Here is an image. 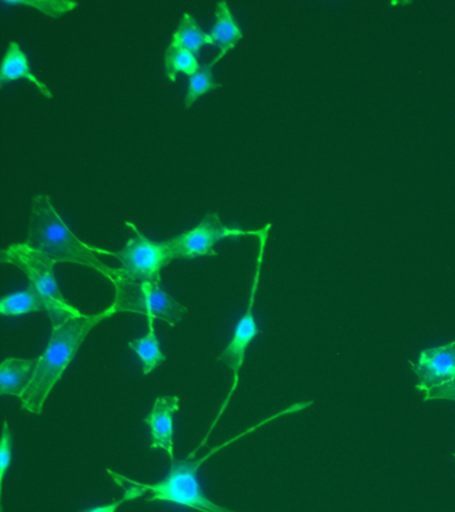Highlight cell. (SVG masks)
Masks as SVG:
<instances>
[{
	"label": "cell",
	"mask_w": 455,
	"mask_h": 512,
	"mask_svg": "<svg viewBox=\"0 0 455 512\" xmlns=\"http://www.w3.org/2000/svg\"><path fill=\"white\" fill-rule=\"evenodd\" d=\"M238 438L229 440V442L222 444L203 458L194 460L187 458L185 460H175L171 463L169 474L161 482L155 484L138 483L143 494L150 492L151 496L146 502H169L179 504V506L193 508L199 512H235L229 508L219 506L211 502L203 492L201 483L198 480V471L202 464L210 458L211 455L221 450V448L229 446L230 443L235 442Z\"/></svg>",
	"instance_id": "4"
},
{
	"label": "cell",
	"mask_w": 455,
	"mask_h": 512,
	"mask_svg": "<svg viewBox=\"0 0 455 512\" xmlns=\"http://www.w3.org/2000/svg\"><path fill=\"white\" fill-rule=\"evenodd\" d=\"M115 300L113 306L117 312H133L147 316V319H159L177 326L186 318L187 308L178 303L162 287V279H125L118 278L113 283Z\"/></svg>",
	"instance_id": "5"
},
{
	"label": "cell",
	"mask_w": 455,
	"mask_h": 512,
	"mask_svg": "<svg viewBox=\"0 0 455 512\" xmlns=\"http://www.w3.org/2000/svg\"><path fill=\"white\" fill-rule=\"evenodd\" d=\"M129 347L141 360L143 375L151 374L166 360L161 342L155 334L154 319H149V332L143 338L130 340Z\"/></svg>",
	"instance_id": "14"
},
{
	"label": "cell",
	"mask_w": 455,
	"mask_h": 512,
	"mask_svg": "<svg viewBox=\"0 0 455 512\" xmlns=\"http://www.w3.org/2000/svg\"><path fill=\"white\" fill-rule=\"evenodd\" d=\"M11 6H31L38 8L39 11L45 12L46 15L59 18V16L73 11L78 3L75 2H49V0H39V2H5Z\"/></svg>",
	"instance_id": "19"
},
{
	"label": "cell",
	"mask_w": 455,
	"mask_h": 512,
	"mask_svg": "<svg viewBox=\"0 0 455 512\" xmlns=\"http://www.w3.org/2000/svg\"><path fill=\"white\" fill-rule=\"evenodd\" d=\"M209 38L211 46L221 50V54L218 55L219 59L233 50L239 40L243 38L241 28H239L237 20H235L233 12L230 11L229 4L226 2L217 3L215 24L211 28Z\"/></svg>",
	"instance_id": "13"
},
{
	"label": "cell",
	"mask_w": 455,
	"mask_h": 512,
	"mask_svg": "<svg viewBox=\"0 0 455 512\" xmlns=\"http://www.w3.org/2000/svg\"><path fill=\"white\" fill-rule=\"evenodd\" d=\"M433 399L455 400V378L449 383L442 384V386L431 388V390L425 391L423 400L426 402V400Z\"/></svg>",
	"instance_id": "21"
},
{
	"label": "cell",
	"mask_w": 455,
	"mask_h": 512,
	"mask_svg": "<svg viewBox=\"0 0 455 512\" xmlns=\"http://www.w3.org/2000/svg\"><path fill=\"white\" fill-rule=\"evenodd\" d=\"M171 42L177 43L197 55L203 46L210 44V38L209 34H205L199 27L193 16L185 14L179 23L178 30L174 32Z\"/></svg>",
	"instance_id": "17"
},
{
	"label": "cell",
	"mask_w": 455,
	"mask_h": 512,
	"mask_svg": "<svg viewBox=\"0 0 455 512\" xmlns=\"http://www.w3.org/2000/svg\"><path fill=\"white\" fill-rule=\"evenodd\" d=\"M38 367V358H9L0 363V394L18 396L29 390Z\"/></svg>",
	"instance_id": "11"
},
{
	"label": "cell",
	"mask_w": 455,
	"mask_h": 512,
	"mask_svg": "<svg viewBox=\"0 0 455 512\" xmlns=\"http://www.w3.org/2000/svg\"><path fill=\"white\" fill-rule=\"evenodd\" d=\"M13 458V435L9 423H3L2 440H0V479L5 480Z\"/></svg>",
	"instance_id": "20"
},
{
	"label": "cell",
	"mask_w": 455,
	"mask_h": 512,
	"mask_svg": "<svg viewBox=\"0 0 455 512\" xmlns=\"http://www.w3.org/2000/svg\"><path fill=\"white\" fill-rule=\"evenodd\" d=\"M454 458H455V455H454Z\"/></svg>",
	"instance_id": "23"
},
{
	"label": "cell",
	"mask_w": 455,
	"mask_h": 512,
	"mask_svg": "<svg viewBox=\"0 0 455 512\" xmlns=\"http://www.w3.org/2000/svg\"><path fill=\"white\" fill-rule=\"evenodd\" d=\"M415 374L418 375V390H431L455 378V342L441 347H431L423 350L418 363H411Z\"/></svg>",
	"instance_id": "9"
},
{
	"label": "cell",
	"mask_w": 455,
	"mask_h": 512,
	"mask_svg": "<svg viewBox=\"0 0 455 512\" xmlns=\"http://www.w3.org/2000/svg\"><path fill=\"white\" fill-rule=\"evenodd\" d=\"M0 260L2 263L13 264L25 272L30 287H33L45 302L46 314L49 315L53 328L61 327L71 319L82 316L78 308L67 302L58 286L54 275L58 262L54 259L27 247L25 243H15L2 250Z\"/></svg>",
	"instance_id": "3"
},
{
	"label": "cell",
	"mask_w": 455,
	"mask_h": 512,
	"mask_svg": "<svg viewBox=\"0 0 455 512\" xmlns=\"http://www.w3.org/2000/svg\"><path fill=\"white\" fill-rule=\"evenodd\" d=\"M219 60L221 59L217 56V58L211 60L210 63L199 67L198 71L190 76L189 90H187L185 99L186 108L193 106L202 95L219 87V83L215 82L213 71H211V68H213L214 64L218 63Z\"/></svg>",
	"instance_id": "18"
},
{
	"label": "cell",
	"mask_w": 455,
	"mask_h": 512,
	"mask_svg": "<svg viewBox=\"0 0 455 512\" xmlns=\"http://www.w3.org/2000/svg\"><path fill=\"white\" fill-rule=\"evenodd\" d=\"M117 314L113 304L95 315H82L58 328H53L46 350L38 358V367L29 390L22 396V408L31 414H41L55 384L73 362L86 336L103 320Z\"/></svg>",
	"instance_id": "2"
},
{
	"label": "cell",
	"mask_w": 455,
	"mask_h": 512,
	"mask_svg": "<svg viewBox=\"0 0 455 512\" xmlns=\"http://www.w3.org/2000/svg\"><path fill=\"white\" fill-rule=\"evenodd\" d=\"M137 499L133 492L123 491V498L119 500H114L113 503L107 504V506L94 507L90 508V510L82 511V512H117L118 508L122 506L123 503L130 502V500Z\"/></svg>",
	"instance_id": "22"
},
{
	"label": "cell",
	"mask_w": 455,
	"mask_h": 512,
	"mask_svg": "<svg viewBox=\"0 0 455 512\" xmlns=\"http://www.w3.org/2000/svg\"><path fill=\"white\" fill-rule=\"evenodd\" d=\"M165 67L167 79L175 82L178 72H185L186 75L191 76L201 66H199L197 56L193 52L171 42L165 54Z\"/></svg>",
	"instance_id": "16"
},
{
	"label": "cell",
	"mask_w": 455,
	"mask_h": 512,
	"mask_svg": "<svg viewBox=\"0 0 455 512\" xmlns=\"http://www.w3.org/2000/svg\"><path fill=\"white\" fill-rule=\"evenodd\" d=\"M263 228L257 231L239 230L227 227L217 212H209L193 230L169 240L171 255L175 259H195L201 256H218L215 244L223 239H239L242 236H261Z\"/></svg>",
	"instance_id": "8"
},
{
	"label": "cell",
	"mask_w": 455,
	"mask_h": 512,
	"mask_svg": "<svg viewBox=\"0 0 455 512\" xmlns=\"http://www.w3.org/2000/svg\"><path fill=\"white\" fill-rule=\"evenodd\" d=\"M270 228L271 223H267L266 226L263 227L262 235L259 236L257 268H255L254 282L253 287H251L249 306H247L246 314L239 319L237 327H235L233 339H231L229 346H227L225 350L221 352V355H219V360H221L222 363H225L226 366L231 368V371L234 372L233 387H231L229 395H227V399L225 400V403H223L217 419H215L214 423L211 424L210 430L206 434V438L203 439V442L199 444V447L193 452V454H191V456L197 454L199 448L206 446L207 440L210 439L211 432H213L214 427L217 426L218 420L221 419L223 412H225L227 406H229L231 396H233L234 391L237 390L239 371H241L243 362H245L247 348H249L251 342H253V340L259 335L257 320H255L254 316V302L259 286V278H261L263 254H265V247L267 238H269Z\"/></svg>",
	"instance_id": "6"
},
{
	"label": "cell",
	"mask_w": 455,
	"mask_h": 512,
	"mask_svg": "<svg viewBox=\"0 0 455 512\" xmlns=\"http://www.w3.org/2000/svg\"><path fill=\"white\" fill-rule=\"evenodd\" d=\"M179 410V398L175 395L159 396L155 400L150 414L146 416L145 423L151 435V450H165L169 454L171 463L174 458V415Z\"/></svg>",
	"instance_id": "10"
},
{
	"label": "cell",
	"mask_w": 455,
	"mask_h": 512,
	"mask_svg": "<svg viewBox=\"0 0 455 512\" xmlns=\"http://www.w3.org/2000/svg\"><path fill=\"white\" fill-rule=\"evenodd\" d=\"M126 226L134 231V236L126 243L121 251H110L121 263L119 278L158 280L161 278L163 267L173 262L169 240L166 242H153L147 239L133 223L126 222Z\"/></svg>",
	"instance_id": "7"
},
{
	"label": "cell",
	"mask_w": 455,
	"mask_h": 512,
	"mask_svg": "<svg viewBox=\"0 0 455 512\" xmlns=\"http://www.w3.org/2000/svg\"><path fill=\"white\" fill-rule=\"evenodd\" d=\"M46 312L45 302L33 287L7 295L0 302V314L5 316H18L30 312Z\"/></svg>",
	"instance_id": "15"
},
{
	"label": "cell",
	"mask_w": 455,
	"mask_h": 512,
	"mask_svg": "<svg viewBox=\"0 0 455 512\" xmlns=\"http://www.w3.org/2000/svg\"><path fill=\"white\" fill-rule=\"evenodd\" d=\"M18 79L30 80L43 96H46L47 99H53V92L31 71L29 58H27L19 43L11 42L9 50H7L5 58H3L2 70H0V84L5 86L6 83Z\"/></svg>",
	"instance_id": "12"
},
{
	"label": "cell",
	"mask_w": 455,
	"mask_h": 512,
	"mask_svg": "<svg viewBox=\"0 0 455 512\" xmlns=\"http://www.w3.org/2000/svg\"><path fill=\"white\" fill-rule=\"evenodd\" d=\"M25 244L55 262L89 267L111 283L121 275L119 268L107 266L99 259V255H110V251L81 242L63 222L47 195H35L31 200L29 234Z\"/></svg>",
	"instance_id": "1"
}]
</instances>
